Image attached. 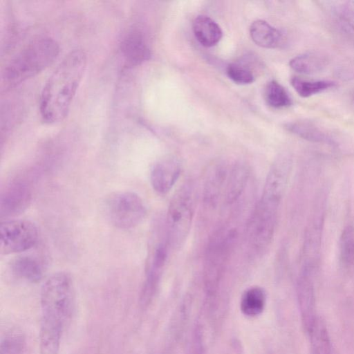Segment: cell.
I'll return each mask as SVG.
<instances>
[{"label":"cell","instance_id":"cell-1","mask_svg":"<svg viewBox=\"0 0 354 354\" xmlns=\"http://www.w3.org/2000/svg\"><path fill=\"white\" fill-rule=\"evenodd\" d=\"M40 354H58L62 339L71 319L75 291L69 274L50 276L41 290Z\"/></svg>","mask_w":354,"mask_h":354},{"label":"cell","instance_id":"cell-2","mask_svg":"<svg viewBox=\"0 0 354 354\" xmlns=\"http://www.w3.org/2000/svg\"><path fill=\"white\" fill-rule=\"evenodd\" d=\"M86 66V53L76 48L65 55L49 76L39 100V111L45 122L57 123L67 116Z\"/></svg>","mask_w":354,"mask_h":354},{"label":"cell","instance_id":"cell-3","mask_svg":"<svg viewBox=\"0 0 354 354\" xmlns=\"http://www.w3.org/2000/svg\"><path fill=\"white\" fill-rule=\"evenodd\" d=\"M59 53V44L53 38L43 36L30 41L5 67L3 84L14 86L35 76L51 65Z\"/></svg>","mask_w":354,"mask_h":354},{"label":"cell","instance_id":"cell-4","mask_svg":"<svg viewBox=\"0 0 354 354\" xmlns=\"http://www.w3.org/2000/svg\"><path fill=\"white\" fill-rule=\"evenodd\" d=\"M195 205L194 186L191 182H186L172 196L166 216L168 243L173 250H178L184 245L192 227Z\"/></svg>","mask_w":354,"mask_h":354},{"label":"cell","instance_id":"cell-5","mask_svg":"<svg viewBox=\"0 0 354 354\" xmlns=\"http://www.w3.org/2000/svg\"><path fill=\"white\" fill-rule=\"evenodd\" d=\"M105 211L110 222L120 229H130L145 218L147 208L142 199L131 192L112 194L105 202Z\"/></svg>","mask_w":354,"mask_h":354},{"label":"cell","instance_id":"cell-6","mask_svg":"<svg viewBox=\"0 0 354 354\" xmlns=\"http://www.w3.org/2000/svg\"><path fill=\"white\" fill-rule=\"evenodd\" d=\"M279 207L259 200L247 227V241L255 252L264 250L273 238L277 221Z\"/></svg>","mask_w":354,"mask_h":354},{"label":"cell","instance_id":"cell-7","mask_svg":"<svg viewBox=\"0 0 354 354\" xmlns=\"http://www.w3.org/2000/svg\"><path fill=\"white\" fill-rule=\"evenodd\" d=\"M37 239V227L30 221L9 220L0 225V251L3 254L26 251L36 244Z\"/></svg>","mask_w":354,"mask_h":354},{"label":"cell","instance_id":"cell-8","mask_svg":"<svg viewBox=\"0 0 354 354\" xmlns=\"http://www.w3.org/2000/svg\"><path fill=\"white\" fill-rule=\"evenodd\" d=\"M169 247L166 234L165 236L159 237L153 243L149 252L146 278L140 295V300L143 304L149 302L156 290L166 264Z\"/></svg>","mask_w":354,"mask_h":354},{"label":"cell","instance_id":"cell-9","mask_svg":"<svg viewBox=\"0 0 354 354\" xmlns=\"http://www.w3.org/2000/svg\"><path fill=\"white\" fill-rule=\"evenodd\" d=\"M292 170V162L280 156L271 165L264 183L260 200L279 207L285 194Z\"/></svg>","mask_w":354,"mask_h":354},{"label":"cell","instance_id":"cell-10","mask_svg":"<svg viewBox=\"0 0 354 354\" xmlns=\"http://www.w3.org/2000/svg\"><path fill=\"white\" fill-rule=\"evenodd\" d=\"M31 200L32 189L30 183L24 178L13 180L1 194V217L9 218L21 214L28 207Z\"/></svg>","mask_w":354,"mask_h":354},{"label":"cell","instance_id":"cell-11","mask_svg":"<svg viewBox=\"0 0 354 354\" xmlns=\"http://www.w3.org/2000/svg\"><path fill=\"white\" fill-rule=\"evenodd\" d=\"M181 171V163L174 156L158 161L150 173V182L153 190L159 194L169 192L178 180Z\"/></svg>","mask_w":354,"mask_h":354},{"label":"cell","instance_id":"cell-12","mask_svg":"<svg viewBox=\"0 0 354 354\" xmlns=\"http://www.w3.org/2000/svg\"><path fill=\"white\" fill-rule=\"evenodd\" d=\"M311 274V272L303 269L297 287L302 322L307 333L317 317L315 315V289Z\"/></svg>","mask_w":354,"mask_h":354},{"label":"cell","instance_id":"cell-13","mask_svg":"<svg viewBox=\"0 0 354 354\" xmlns=\"http://www.w3.org/2000/svg\"><path fill=\"white\" fill-rule=\"evenodd\" d=\"M120 50L125 61L131 66H136L147 60L150 50L142 32L132 30L124 37Z\"/></svg>","mask_w":354,"mask_h":354},{"label":"cell","instance_id":"cell-14","mask_svg":"<svg viewBox=\"0 0 354 354\" xmlns=\"http://www.w3.org/2000/svg\"><path fill=\"white\" fill-rule=\"evenodd\" d=\"M227 177V167L223 162L214 164L206 176L203 188L205 203L213 205L217 202Z\"/></svg>","mask_w":354,"mask_h":354},{"label":"cell","instance_id":"cell-15","mask_svg":"<svg viewBox=\"0 0 354 354\" xmlns=\"http://www.w3.org/2000/svg\"><path fill=\"white\" fill-rule=\"evenodd\" d=\"M250 176L249 167L243 162L234 165L227 177L225 199L227 203L236 202L243 192Z\"/></svg>","mask_w":354,"mask_h":354},{"label":"cell","instance_id":"cell-16","mask_svg":"<svg viewBox=\"0 0 354 354\" xmlns=\"http://www.w3.org/2000/svg\"><path fill=\"white\" fill-rule=\"evenodd\" d=\"M250 34L257 45L266 48L279 47L283 40L281 32L263 20L254 21L250 26Z\"/></svg>","mask_w":354,"mask_h":354},{"label":"cell","instance_id":"cell-17","mask_svg":"<svg viewBox=\"0 0 354 354\" xmlns=\"http://www.w3.org/2000/svg\"><path fill=\"white\" fill-rule=\"evenodd\" d=\"M194 35L201 44L205 47L215 46L222 37L220 26L210 17L199 15L193 22Z\"/></svg>","mask_w":354,"mask_h":354},{"label":"cell","instance_id":"cell-18","mask_svg":"<svg viewBox=\"0 0 354 354\" xmlns=\"http://www.w3.org/2000/svg\"><path fill=\"white\" fill-rule=\"evenodd\" d=\"M286 129L298 137L310 142L329 145H335V141L326 133L309 121L291 122L286 124Z\"/></svg>","mask_w":354,"mask_h":354},{"label":"cell","instance_id":"cell-19","mask_svg":"<svg viewBox=\"0 0 354 354\" xmlns=\"http://www.w3.org/2000/svg\"><path fill=\"white\" fill-rule=\"evenodd\" d=\"M328 64V57L320 52L315 51L297 55L289 62L292 70L303 74L319 73L325 68Z\"/></svg>","mask_w":354,"mask_h":354},{"label":"cell","instance_id":"cell-20","mask_svg":"<svg viewBox=\"0 0 354 354\" xmlns=\"http://www.w3.org/2000/svg\"><path fill=\"white\" fill-rule=\"evenodd\" d=\"M11 270L17 277L30 282H37L43 276V267L35 258L21 256L11 263Z\"/></svg>","mask_w":354,"mask_h":354},{"label":"cell","instance_id":"cell-21","mask_svg":"<svg viewBox=\"0 0 354 354\" xmlns=\"http://www.w3.org/2000/svg\"><path fill=\"white\" fill-rule=\"evenodd\" d=\"M309 334L313 354H333L330 340L324 323L317 317Z\"/></svg>","mask_w":354,"mask_h":354},{"label":"cell","instance_id":"cell-22","mask_svg":"<svg viewBox=\"0 0 354 354\" xmlns=\"http://www.w3.org/2000/svg\"><path fill=\"white\" fill-rule=\"evenodd\" d=\"M290 84L295 91L303 97H308L336 86V82L331 80H306L293 77Z\"/></svg>","mask_w":354,"mask_h":354},{"label":"cell","instance_id":"cell-23","mask_svg":"<svg viewBox=\"0 0 354 354\" xmlns=\"http://www.w3.org/2000/svg\"><path fill=\"white\" fill-rule=\"evenodd\" d=\"M265 98L267 104L274 109L286 108L292 104L291 98L286 90L275 80L267 84Z\"/></svg>","mask_w":354,"mask_h":354},{"label":"cell","instance_id":"cell-24","mask_svg":"<svg viewBox=\"0 0 354 354\" xmlns=\"http://www.w3.org/2000/svg\"><path fill=\"white\" fill-rule=\"evenodd\" d=\"M266 299L263 290L259 287L248 289L241 301L242 310L248 315L259 314L263 309Z\"/></svg>","mask_w":354,"mask_h":354},{"label":"cell","instance_id":"cell-25","mask_svg":"<svg viewBox=\"0 0 354 354\" xmlns=\"http://www.w3.org/2000/svg\"><path fill=\"white\" fill-rule=\"evenodd\" d=\"M339 259L344 267L354 266V227L347 225L339 239Z\"/></svg>","mask_w":354,"mask_h":354},{"label":"cell","instance_id":"cell-26","mask_svg":"<svg viewBox=\"0 0 354 354\" xmlns=\"http://www.w3.org/2000/svg\"><path fill=\"white\" fill-rule=\"evenodd\" d=\"M25 344L24 335L17 330H12L1 338L0 354H23Z\"/></svg>","mask_w":354,"mask_h":354},{"label":"cell","instance_id":"cell-27","mask_svg":"<svg viewBox=\"0 0 354 354\" xmlns=\"http://www.w3.org/2000/svg\"><path fill=\"white\" fill-rule=\"evenodd\" d=\"M228 77L239 84H251L254 80V76L251 70L239 63L230 64L226 68Z\"/></svg>","mask_w":354,"mask_h":354},{"label":"cell","instance_id":"cell-28","mask_svg":"<svg viewBox=\"0 0 354 354\" xmlns=\"http://www.w3.org/2000/svg\"><path fill=\"white\" fill-rule=\"evenodd\" d=\"M334 12L354 30V1H335Z\"/></svg>","mask_w":354,"mask_h":354},{"label":"cell","instance_id":"cell-29","mask_svg":"<svg viewBox=\"0 0 354 354\" xmlns=\"http://www.w3.org/2000/svg\"><path fill=\"white\" fill-rule=\"evenodd\" d=\"M353 102H354V95H353Z\"/></svg>","mask_w":354,"mask_h":354}]
</instances>
